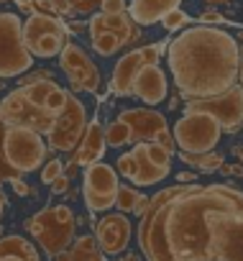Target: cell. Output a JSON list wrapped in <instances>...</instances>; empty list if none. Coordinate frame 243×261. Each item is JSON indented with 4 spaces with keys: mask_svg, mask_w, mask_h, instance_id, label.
<instances>
[{
    "mask_svg": "<svg viewBox=\"0 0 243 261\" xmlns=\"http://www.w3.org/2000/svg\"><path fill=\"white\" fill-rule=\"evenodd\" d=\"M146 207H149V197H146V195H141V197L136 200V207H133V215H139V218H141V215L146 213Z\"/></svg>",
    "mask_w": 243,
    "mask_h": 261,
    "instance_id": "obj_40",
    "label": "cell"
},
{
    "mask_svg": "<svg viewBox=\"0 0 243 261\" xmlns=\"http://www.w3.org/2000/svg\"><path fill=\"white\" fill-rule=\"evenodd\" d=\"M174 146L182 151V154H210L215 151V146L220 144V136L223 130L220 125L205 115V113H184L177 123H174Z\"/></svg>",
    "mask_w": 243,
    "mask_h": 261,
    "instance_id": "obj_7",
    "label": "cell"
},
{
    "mask_svg": "<svg viewBox=\"0 0 243 261\" xmlns=\"http://www.w3.org/2000/svg\"><path fill=\"white\" fill-rule=\"evenodd\" d=\"M69 185H72V179H67L64 174L57 177V179L51 182V195H64V192L69 190Z\"/></svg>",
    "mask_w": 243,
    "mask_h": 261,
    "instance_id": "obj_38",
    "label": "cell"
},
{
    "mask_svg": "<svg viewBox=\"0 0 243 261\" xmlns=\"http://www.w3.org/2000/svg\"><path fill=\"white\" fill-rule=\"evenodd\" d=\"M197 23H202V26H210V23H225V16L218 13L215 8H207V11H202V13L197 16Z\"/></svg>",
    "mask_w": 243,
    "mask_h": 261,
    "instance_id": "obj_35",
    "label": "cell"
},
{
    "mask_svg": "<svg viewBox=\"0 0 243 261\" xmlns=\"http://www.w3.org/2000/svg\"><path fill=\"white\" fill-rule=\"evenodd\" d=\"M85 29H87V23H82V21H69L67 23V31L69 34H82Z\"/></svg>",
    "mask_w": 243,
    "mask_h": 261,
    "instance_id": "obj_42",
    "label": "cell"
},
{
    "mask_svg": "<svg viewBox=\"0 0 243 261\" xmlns=\"http://www.w3.org/2000/svg\"><path fill=\"white\" fill-rule=\"evenodd\" d=\"M118 172L107 162H95L85 167L82 172V197L85 207L90 213H107L115 207V195H118Z\"/></svg>",
    "mask_w": 243,
    "mask_h": 261,
    "instance_id": "obj_10",
    "label": "cell"
},
{
    "mask_svg": "<svg viewBox=\"0 0 243 261\" xmlns=\"http://www.w3.org/2000/svg\"><path fill=\"white\" fill-rule=\"evenodd\" d=\"M0 87H3V85H0Z\"/></svg>",
    "mask_w": 243,
    "mask_h": 261,
    "instance_id": "obj_52",
    "label": "cell"
},
{
    "mask_svg": "<svg viewBox=\"0 0 243 261\" xmlns=\"http://www.w3.org/2000/svg\"><path fill=\"white\" fill-rule=\"evenodd\" d=\"M100 11L97 13H105V16H115V13H126L128 6H126V0H100Z\"/></svg>",
    "mask_w": 243,
    "mask_h": 261,
    "instance_id": "obj_33",
    "label": "cell"
},
{
    "mask_svg": "<svg viewBox=\"0 0 243 261\" xmlns=\"http://www.w3.org/2000/svg\"><path fill=\"white\" fill-rule=\"evenodd\" d=\"M184 113H205L210 115L223 134H238L243 128V90L233 85L228 92L207 97V100H190Z\"/></svg>",
    "mask_w": 243,
    "mask_h": 261,
    "instance_id": "obj_9",
    "label": "cell"
},
{
    "mask_svg": "<svg viewBox=\"0 0 243 261\" xmlns=\"http://www.w3.org/2000/svg\"><path fill=\"white\" fill-rule=\"evenodd\" d=\"M131 236H133V225H131L128 215H123V213H105L95 223V241H97L102 256L123 253L131 243Z\"/></svg>",
    "mask_w": 243,
    "mask_h": 261,
    "instance_id": "obj_14",
    "label": "cell"
},
{
    "mask_svg": "<svg viewBox=\"0 0 243 261\" xmlns=\"http://www.w3.org/2000/svg\"><path fill=\"white\" fill-rule=\"evenodd\" d=\"M90 41H92V49L100 54V57H113L118 54L120 49H126L123 39L110 34V31H97V34H90Z\"/></svg>",
    "mask_w": 243,
    "mask_h": 261,
    "instance_id": "obj_25",
    "label": "cell"
},
{
    "mask_svg": "<svg viewBox=\"0 0 243 261\" xmlns=\"http://www.w3.org/2000/svg\"><path fill=\"white\" fill-rule=\"evenodd\" d=\"M105 144H107V149H120V146L131 144V130H128V125H123L118 118H115L113 123H107V128H105Z\"/></svg>",
    "mask_w": 243,
    "mask_h": 261,
    "instance_id": "obj_26",
    "label": "cell"
},
{
    "mask_svg": "<svg viewBox=\"0 0 243 261\" xmlns=\"http://www.w3.org/2000/svg\"><path fill=\"white\" fill-rule=\"evenodd\" d=\"M118 120L123 123V125H128L131 144L156 141L161 134H167V130H169L167 115H161L154 108H126V110H120Z\"/></svg>",
    "mask_w": 243,
    "mask_h": 261,
    "instance_id": "obj_15",
    "label": "cell"
},
{
    "mask_svg": "<svg viewBox=\"0 0 243 261\" xmlns=\"http://www.w3.org/2000/svg\"><path fill=\"white\" fill-rule=\"evenodd\" d=\"M87 31L90 34H97V31H110L115 36L123 39L126 46L136 44L141 39V26L126 13H115V16H105V13H92L90 21H87Z\"/></svg>",
    "mask_w": 243,
    "mask_h": 261,
    "instance_id": "obj_17",
    "label": "cell"
},
{
    "mask_svg": "<svg viewBox=\"0 0 243 261\" xmlns=\"http://www.w3.org/2000/svg\"><path fill=\"white\" fill-rule=\"evenodd\" d=\"M67 97H69V90H64V87H54V90L49 92V97L44 100L41 110H44L46 115L57 118V115L64 110V105H67Z\"/></svg>",
    "mask_w": 243,
    "mask_h": 261,
    "instance_id": "obj_27",
    "label": "cell"
},
{
    "mask_svg": "<svg viewBox=\"0 0 243 261\" xmlns=\"http://www.w3.org/2000/svg\"><path fill=\"white\" fill-rule=\"evenodd\" d=\"M144 151H146V156H149L156 167H169V169H172V154H169L164 146L149 141V144H144Z\"/></svg>",
    "mask_w": 243,
    "mask_h": 261,
    "instance_id": "obj_30",
    "label": "cell"
},
{
    "mask_svg": "<svg viewBox=\"0 0 243 261\" xmlns=\"http://www.w3.org/2000/svg\"><path fill=\"white\" fill-rule=\"evenodd\" d=\"M167 44L169 72L184 102L207 100L238 85L240 44L228 31L197 23Z\"/></svg>",
    "mask_w": 243,
    "mask_h": 261,
    "instance_id": "obj_1",
    "label": "cell"
},
{
    "mask_svg": "<svg viewBox=\"0 0 243 261\" xmlns=\"http://www.w3.org/2000/svg\"><path fill=\"white\" fill-rule=\"evenodd\" d=\"M0 261H41V256L29 238L3 236L0 238Z\"/></svg>",
    "mask_w": 243,
    "mask_h": 261,
    "instance_id": "obj_21",
    "label": "cell"
},
{
    "mask_svg": "<svg viewBox=\"0 0 243 261\" xmlns=\"http://www.w3.org/2000/svg\"><path fill=\"white\" fill-rule=\"evenodd\" d=\"M164 49L167 46H161V44H146V46H139V49L123 54L115 62V69H113V77H110V92L118 95V97H131L133 77L146 64H159Z\"/></svg>",
    "mask_w": 243,
    "mask_h": 261,
    "instance_id": "obj_11",
    "label": "cell"
},
{
    "mask_svg": "<svg viewBox=\"0 0 243 261\" xmlns=\"http://www.w3.org/2000/svg\"><path fill=\"white\" fill-rule=\"evenodd\" d=\"M159 23H161L167 31H179V29H187V23H192V18H190L182 8H174V11H169Z\"/></svg>",
    "mask_w": 243,
    "mask_h": 261,
    "instance_id": "obj_29",
    "label": "cell"
},
{
    "mask_svg": "<svg viewBox=\"0 0 243 261\" xmlns=\"http://www.w3.org/2000/svg\"><path fill=\"white\" fill-rule=\"evenodd\" d=\"M223 177H243V164L240 162H233V164H223L218 169Z\"/></svg>",
    "mask_w": 243,
    "mask_h": 261,
    "instance_id": "obj_37",
    "label": "cell"
},
{
    "mask_svg": "<svg viewBox=\"0 0 243 261\" xmlns=\"http://www.w3.org/2000/svg\"><path fill=\"white\" fill-rule=\"evenodd\" d=\"M54 261H105V256H102L95 236H77L67 251L54 256Z\"/></svg>",
    "mask_w": 243,
    "mask_h": 261,
    "instance_id": "obj_22",
    "label": "cell"
},
{
    "mask_svg": "<svg viewBox=\"0 0 243 261\" xmlns=\"http://www.w3.org/2000/svg\"><path fill=\"white\" fill-rule=\"evenodd\" d=\"M49 6H51V13H54L57 18H62V16H72L69 0H49Z\"/></svg>",
    "mask_w": 243,
    "mask_h": 261,
    "instance_id": "obj_36",
    "label": "cell"
},
{
    "mask_svg": "<svg viewBox=\"0 0 243 261\" xmlns=\"http://www.w3.org/2000/svg\"><path fill=\"white\" fill-rule=\"evenodd\" d=\"M230 0H205V6H210V8H218V6H228Z\"/></svg>",
    "mask_w": 243,
    "mask_h": 261,
    "instance_id": "obj_46",
    "label": "cell"
},
{
    "mask_svg": "<svg viewBox=\"0 0 243 261\" xmlns=\"http://www.w3.org/2000/svg\"><path fill=\"white\" fill-rule=\"evenodd\" d=\"M72 6V13H79V16H92L100 6V0H69Z\"/></svg>",
    "mask_w": 243,
    "mask_h": 261,
    "instance_id": "obj_34",
    "label": "cell"
},
{
    "mask_svg": "<svg viewBox=\"0 0 243 261\" xmlns=\"http://www.w3.org/2000/svg\"><path fill=\"white\" fill-rule=\"evenodd\" d=\"M238 87L243 90V49H240V64H238Z\"/></svg>",
    "mask_w": 243,
    "mask_h": 261,
    "instance_id": "obj_45",
    "label": "cell"
},
{
    "mask_svg": "<svg viewBox=\"0 0 243 261\" xmlns=\"http://www.w3.org/2000/svg\"><path fill=\"white\" fill-rule=\"evenodd\" d=\"M179 159H182L187 167H195V169L202 172V174H212V172H218V169L225 164V159H223L220 151H210V154H200V156H195V154H182V151H179Z\"/></svg>",
    "mask_w": 243,
    "mask_h": 261,
    "instance_id": "obj_23",
    "label": "cell"
},
{
    "mask_svg": "<svg viewBox=\"0 0 243 261\" xmlns=\"http://www.w3.org/2000/svg\"><path fill=\"white\" fill-rule=\"evenodd\" d=\"M49 146L41 134L23 125H3V139H0V159L8 169L18 174L36 172L49 162Z\"/></svg>",
    "mask_w": 243,
    "mask_h": 261,
    "instance_id": "obj_4",
    "label": "cell"
},
{
    "mask_svg": "<svg viewBox=\"0 0 243 261\" xmlns=\"http://www.w3.org/2000/svg\"><path fill=\"white\" fill-rule=\"evenodd\" d=\"M0 120L3 125H23V128H31L36 134L46 136L49 128L54 123L51 115H46L41 108L31 105L18 90H13L11 95H6L0 100Z\"/></svg>",
    "mask_w": 243,
    "mask_h": 261,
    "instance_id": "obj_13",
    "label": "cell"
},
{
    "mask_svg": "<svg viewBox=\"0 0 243 261\" xmlns=\"http://www.w3.org/2000/svg\"><path fill=\"white\" fill-rule=\"evenodd\" d=\"M141 197V192L136 190V187H118V195H115V207L120 210V213H133V207H136V200Z\"/></svg>",
    "mask_w": 243,
    "mask_h": 261,
    "instance_id": "obj_28",
    "label": "cell"
},
{
    "mask_svg": "<svg viewBox=\"0 0 243 261\" xmlns=\"http://www.w3.org/2000/svg\"><path fill=\"white\" fill-rule=\"evenodd\" d=\"M131 154H133V162H136V169H133L131 182H133L136 187H151V185H159V182H164V179L169 177L172 169H169V167H156V164L146 156L144 144H133Z\"/></svg>",
    "mask_w": 243,
    "mask_h": 261,
    "instance_id": "obj_19",
    "label": "cell"
},
{
    "mask_svg": "<svg viewBox=\"0 0 243 261\" xmlns=\"http://www.w3.org/2000/svg\"><path fill=\"white\" fill-rule=\"evenodd\" d=\"M182 0H131L128 3V16L139 26H151L159 23L169 11L179 8Z\"/></svg>",
    "mask_w": 243,
    "mask_h": 261,
    "instance_id": "obj_20",
    "label": "cell"
},
{
    "mask_svg": "<svg viewBox=\"0 0 243 261\" xmlns=\"http://www.w3.org/2000/svg\"><path fill=\"white\" fill-rule=\"evenodd\" d=\"M77 172H79V167H77V164H74V162L69 159V164H64V177H67V179H72V177H74Z\"/></svg>",
    "mask_w": 243,
    "mask_h": 261,
    "instance_id": "obj_43",
    "label": "cell"
},
{
    "mask_svg": "<svg viewBox=\"0 0 243 261\" xmlns=\"http://www.w3.org/2000/svg\"><path fill=\"white\" fill-rule=\"evenodd\" d=\"M62 174H64V164L59 159H49V162H44V169H41V185H51Z\"/></svg>",
    "mask_w": 243,
    "mask_h": 261,
    "instance_id": "obj_31",
    "label": "cell"
},
{
    "mask_svg": "<svg viewBox=\"0 0 243 261\" xmlns=\"http://www.w3.org/2000/svg\"><path fill=\"white\" fill-rule=\"evenodd\" d=\"M131 95H136L141 102L146 105H159L167 100L169 95V82H167V74L159 64H146L136 77H133V85H131Z\"/></svg>",
    "mask_w": 243,
    "mask_h": 261,
    "instance_id": "obj_16",
    "label": "cell"
},
{
    "mask_svg": "<svg viewBox=\"0 0 243 261\" xmlns=\"http://www.w3.org/2000/svg\"><path fill=\"white\" fill-rule=\"evenodd\" d=\"M0 233H3V228H0Z\"/></svg>",
    "mask_w": 243,
    "mask_h": 261,
    "instance_id": "obj_50",
    "label": "cell"
},
{
    "mask_svg": "<svg viewBox=\"0 0 243 261\" xmlns=\"http://www.w3.org/2000/svg\"><path fill=\"white\" fill-rule=\"evenodd\" d=\"M235 41H243V31H240V34H238V36H235Z\"/></svg>",
    "mask_w": 243,
    "mask_h": 261,
    "instance_id": "obj_49",
    "label": "cell"
},
{
    "mask_svg": "<svg viewBox=\"0 0 243 261\" xmlns=\"http://www.w3.org/2000/svg\"><path fill=\"white\" fill-rule=\"evenodd\" d=\"M23 228L36 238V243L44 248L49 258L67 251L77 238V218L69 205H49L31 215L23 223Z\"/></svg>",
    "mask_w": 243,
    "mask_h": 261,
    "instance_id": "obj_3",
    "label": "cell"
},
{
    "mask_svg": "<svg viewBox=\"0 0 243 261\" xmlns=\"http://www.w3.org/2000/svg\"><path fill=\"white\" fill-rule=\"evenodd\" d=\"M23 44L31 57L51 59L59 57V51L69 44L67 23L49 13H34L23 21Z\"/></svg>",
    "mask_w": 243,
    "mask_h": 261,
    "instance_id": "obj_5",
    "label": "cell"
},
{
    "mask_svg": "<svg viewBox=\"0 0 243 261\" xmlns=\"http://www.w3.org/2000/svg\"><path fill=\"white\" fill-rule=\"evenodd\" d=\"M133 169H136V162H133V154H131V151H126V154H120V156H118V162H115V172H118L120 177H126V179L131 182Z\"/></svg>",
    "mask_w": 243,
    "mask_h": 261,
    "instance_id": "obj_32",
    "label": "cell"
},
{
    "mask_svg": "<svg viewBox=\"0 0 243 261\" xmlns=\"http://www.w3.org/2000/svg\"><path fill=\"white\" fill-rule=\"evenodd\" d=\"M6 207H8V197H6V192H3V190H0V220H3Z\"/></svg>",
    "mask_w": 243,
    "mask_h": 261,
    "instance_id": "obj_44",
    "label": "cell"
},
{
    "mask_svg": "<svg viewBox=\"0 0 243 261\" xmlns=\"http://www.w3.org/2000/svg\"><path fill=\"white\" fill-rule=\"evenodd\" d=\"M0 3H3V0H0Z\"/></svg>",
    "mask_w": 243,
    "mask_h": 261,
    "instance_id": "obj_51",
    "label": "cell"
},
{
    "mask_svg": "<svg viewBox=\"0 0 243 261\" xmlns=\"http://www.w3.org/2000/svg\"><path fill=\"white\" fill-rule=\"evenodd\" d=\"M23 21L16 13H0V80L21 77L34 67V57L23 44Z\"/></svg>",
    "mask_w": 243,
    "mask_h": 261,
    "instance_id": "obj_6",
    "label": "cell"
},
{
    "mask_svg": "<svg viewBox=\"0 0 243 261\" xmlns=\"http://www.w3.org/2000/svg\"><path fill=\"white\" fill-rule=\"evenodd\" d=\"M87 110L85 105L69 92L67 97V105L64 110L54 118L51 128H49V134H46V146L51 151H64V154H72L82 136H85V128H87Z\"/></svg>",
    "mask_w": 243,
    "mask_h": 261,
    "instance_id": "obj_8",
    "label": "cell"
},
{
    "mask_svg": "<svg viewBox=\"0 0 243 261\" xmlns=\"http://www.w3.org/2000/svg\"><path fill=\"white\" fill-rule=\"evenodd\" d=\"M105 149H107V144H105V125L97 118H90L79 146L72 151V162L77 167H90L95 162H102Z\"/></svg>",
    "mask_w": 243,
    "mask_h": 261,
    "instance_id": "obj_18",
    "label": "cell"
},
{
    "mask_svg": "<svg viewBox=\"0 0 243 261\" xmlns=\"http://www.w3.org/2000/svg\"><path fill=\"white\" fill-rule=\"evenodd\" d=\"M233 154L240 159V164H243V144H238V146H233Z\"/></svg>",
    "mask_w": 243,
    "mask_h": 261,
    "instance_id": "obj_47",
    "label": "cell"
},
{
    "mask_svg": "<svg viewBox=\"0 0 243 261\" xmlns=\"http://www.w3.org/2000/svg\"><path fill=\"white\" fill-rule=\"evenodd\" d=\"M54 87H59V85H57V80H34V82L21 85V87H18V92H21L31 105L41 108V105H44V100L49 97V92H51Z\"/></svg>",
    "mask_w": 243,
    "mask_h": 261,
    "instance_id": "obj_24",
    "label": "cell"
},
{
    "mask_svg": "<svg viewBox=\"0 0 243 261\" xmlns=\"http://www.w3.org/2000/svg\"><path fill=\"white\" fill-rule=\"evenodd\" d=\"M13 190H16L18 195H34L31 185H29V182H23V179H13Z\"/></svg>",
    "mask_w": 243,
    "mask_h": 261,
    "instance_id": "obj_39",
    "label": "cell"
},
{
    "mask_svg": "<svg viewBox=\"0 0 243 261\" xmlns=\"http://www.w3.org/2000/svg\"><path fill=\"white\" fill-rule=\"evenodd\" d=\"M59 67L64 69L69 85L74 92H97L100 90V69L97 64L92 62V57L74 41H69L62 51H59Z\"/></svg>",
    "mask_w": 243,
    "mask_h": 261,
    "instance_id": "obj_12",
    "label": "cell"
},
{
    "mask_svg": "<svg viewBox=\"0 0 243 261\" xmlns=\"http://www.w3.org/2000/svg\"><path fill=\"white\" fill-rule=\"evenodd\" d=\"M177 182H179V185H195V182H197V174H195V172H182V174L177 177Z\"/></svg>",
    "mask_w": 243,
    "mask_h": 261,
    "instance_id": "obj_41",
    "label": "cell"
},
{
    "mask_svg": "<svg viewBox=\"0 0 243 261\" xmlns=\"http://www.w3.org/2000/svg\"><path fill=\"white\" fill-rule=\"evenodd\" d=\"M207 256L210 261H243V190L230 182L207 213Z\"/></svg>",
    "mask_w": 243,
    "mask_h": 261,
    "instance_id": "obj_2",
    "label": "cell"
},
{
    "mask_svg": "<svg viewBox=\"0 0 243 261\" xmlns=\"http://www.w3.org/2000/svg\"><path fill=\"white\" fill-rule=\"evenodd\" d=\"M120 261H139V256H133V253H126V258H120Z\"/></svg>",
    "mask_w": 243,
    "mask_h": 261,
    "instance_id": "obj_48",
    "label": "cell"
}]
</instances>
